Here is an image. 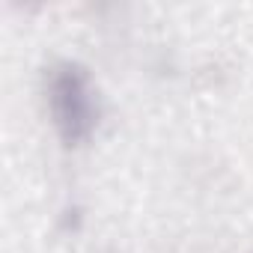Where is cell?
I'll list each match as a JSON object with an SVG mask.
<instances>
[{
	"instance_id": "1",
	"label": "cell",
	"mask_w": 253,
	"mask_h": 253,
	"mask_svg": "<svg viewBox=\"0 0 253 253\" xmlns=\"http://www.w3.org/2000/svg\"><path fill=\"white\" fill-rule=\"evenodd\" d=\"M45 107L66 146L86 143L101 119V101L89 72L72 60H60L45 72Z\"/></svg>"
}]
</instances>
